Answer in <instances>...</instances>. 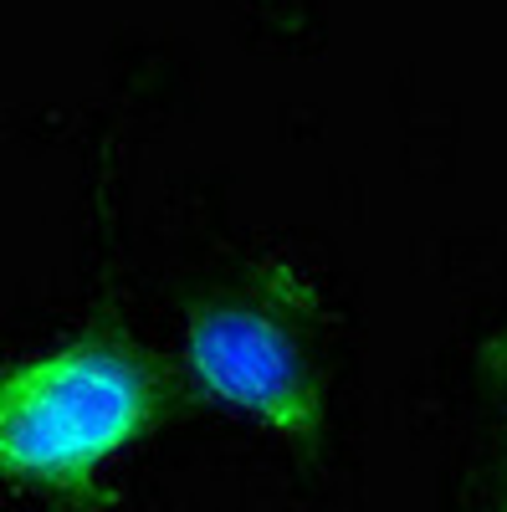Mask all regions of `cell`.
I'll return each mask as SVG.
<instances>
[{"instance_id": "obj_3", "label": "cell", "mask_w": 507, "mask_h": 512, "mask_svg": "<svg viewBox=\"0 0 507 512\" xmlns=\"http://www.w3.org/2000/svg\"><path fill=\"white\" fill-rule=\"evenodd\" d=\"M487 400H492V472H487V512H507V328L482 349Z\"/></svg>"}, {"instance_id": "obj_1", "label": "cell", "mask_w": 507, "mask_h": 512, "mask_svg": "<svg viewBox=\"0 0 507 512\" xmlns=\"http://www.w3.org/2000/svg\"><path fill=\"white\" fill-rule=\"evenodd\" d=\"M154 420L159 374L113 338L0 364V477L77 492Z\"/></svg>"}, {"instance_id": "obj_2", "label": "cell", "mask_w": 507, "mask_h": 512, "mask_svg": "<svg viewBox=\"0 0 507 512\" xmlns=\"http://www.w3.org/2000/svg\"><path fill=\"white\" fill-rule=\"evenodd\" d=\"M185 359L200 390L246 410L282 441H318L323 431V374L303 349L298 328L251 292L205 303L185 328Z\"/></svg>"}]
</instances>
